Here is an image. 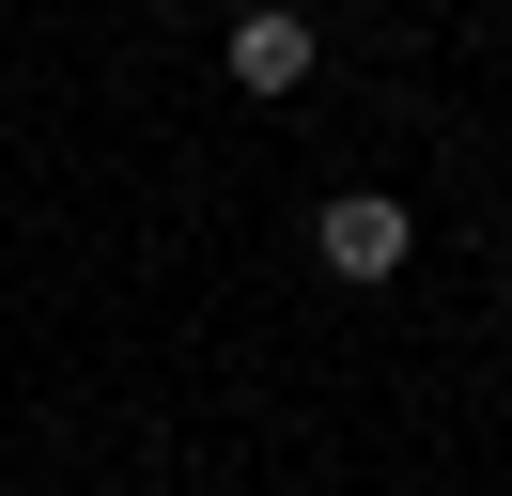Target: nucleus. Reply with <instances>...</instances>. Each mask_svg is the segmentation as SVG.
I'll return each mask as SVG.
<instances>
[{"label": "nucleus", "mask_w": 512, "mask_h": 496, "mask_svg": "<svg viewBox=\"0 0 512 496\" xmlns=\"http://www.w3.org/2000/svg\"><path fill=\"white\" fill-rule=\"evenodd\" d=\"M311 264H326V279H357V295H373V279H404V264H419V217L388 202V186H342V202L311 217Z\"/></svg>", "instance_id": "f257e3e1"}, {"label": "nucleus", "mask_w": 512, "mask_h": 496, "mask_svg": "<svg viewBox=\"0 0 512 496\" xmlns=\"http://www.w3.org/2000/svg\"><path fill=\"white\" fill-rule=\"evenodd\" d=\"M311 47H326V31L280 16V0H264V16H233V93H295V78H311Z\"/></svg>", "instance_id": "f03ea898"}]
</instances>
